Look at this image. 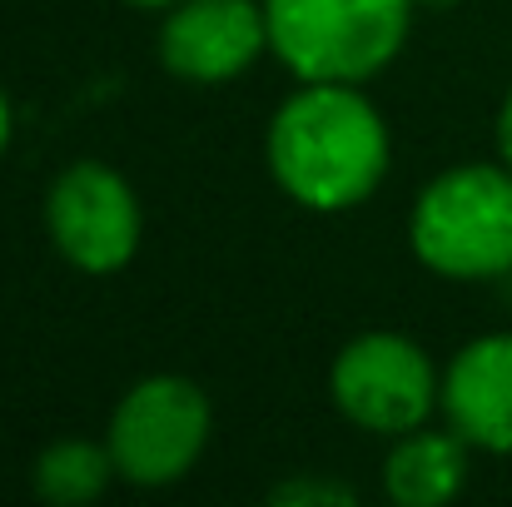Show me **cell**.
Here are the masks:
<instances>
[{
  "label": "cell",
  "mask_w": 512,
  "mask_h": 507,
  "mask_svg": "<svg viewBox=\"0 0 512 507\" xmlns=\"http://www.w3.org/2000/svg\"><path fill=\"white\" fill-rule=\"evenodd\" d=\"M269 169L279 189L319 214L363 204L388 174V125L343 80H304L269 125Z\"/></svg>",
  "instance_id": "obj_1"
},
{
  "label": "cell",
  "mask_w": 512,
  "mask_h": 507,
  "mask_svg": "<svg viewBox=\"0 0 512 507\" xmlns=\"http://www.w3.org/2000/svg\"><path fill=\"white\" fill-rule=\"evenodd\" d=\"M418 0H264L269 50L299 80H373L408 40Z\"/></svg>",
  "instance_id": "obj_2"
},
{
  "label": "cell",
  "mask_w": 512,
  "mask_h": 507,
  "mask_svg": "<svg viewBox=\"0 0 512 507\" xmlns=\"http://www.w3.org/2000/svg\"><path fill=\"white\" fill-rule=\"evenodd\" d=\"M413 254L443 279H498L512 269V169L458 165L438 174L408 224Z\"/></svg>",
  "instance_id": "obj_3"
},
{
  "label": "cell",
  "mask_w": 512,
  "mask_h": 507,
  "mask_svg": "<svg viewBox=\"0 0 512 507\" xmlns=\"http://www.w3.org/2000/svg\"><path fill=\"white\" fill-rule=\"evenodd\" d=\"M209 423L214 413L199 383L179 373H155L120 398L110 418V458L120 478L140 488H165L199 463L209 443Z\"/></svg>",
  "instance_id": "obj_4"
},
{
  "label": "cell",
  "mask_w": 512,
  "mask_h": 507,
  "mask_svg": "<svg viewBox=\"0 0 512 507\" xmlns=\"http://www.w3.org/2000/svg\"><path fill=\"white\" fill-rule=\"evenodd\" d=\"M329 383L348 423L368 433H388V438L423 428V418L443 398V383L428 353L403 334H358L334 358Z\"/></svg>",
  "instance_id": "obj_5"
},
{
  "label": "cell",
  "mask_w": 512,
  "mask_h": 507,
  "mask_svg": "<svg viewBox=\"0 0 512 507\" xmlns=\"http://www.w3.org/2000/svg\"><path fill=\"white\" fill-rule=\"evenodd\" d=\"M55 249L85 274H115L140 249V199L125 174L80 160L70 165L45 204Z\"/></svg>",
  "instance_id": "obj_6"
},
{
  "label": "cell",
  "mask_w": 512,
  "mask_h": 507,
  "mask_svg": "<svg viewBox=\"0 0 512 507\" xmlns=\"http://www.w3.org/2000/svg\"><path fill=\"white\" fill-rule=\"evenodd\" d=\"M264 45L269 20L254 0H179L160 30L165 70L194 85H224L244 75Z\"/></svg>",
  "instance_id": "obj_7"
},
{
  "label": "cell",
  "mask_w": 512,
  "mask_h": 507,
  "mask_svg": "<svg viewBox=\"0 0 512 507\" xmlns=\"http://www.w3.org/2000/svg\"><path fill=\"white\" fill-rule=\"evenodd\" d=\"M448 423L488 453H512V334L473 338L443 378Z\"/></svg>",
  "instance_id": "obj_8"
},
{
  "label": "cell",
  "mask_w": 512,
  "mask_h": 507,
  "mask_svg": "<svg viewBox=\"0 0 512 507\" xmlns=\"http://www.w3.org/2000/svg\"><path fill=\"white\" fill-rule=\"evenodd\" d=\"M468 438L453 433H403L398 448L388 453L383 488L398 507H438L463 493L468 483Z\"/></svg>",
  "instance_id": "obj_9"
},
{
  "label": "cell",
  "mask_w": 512,
  "mask_h": 507,
  "mask_svg": "<svg viewBox=\"0 0 512 507\" xmlns=\"http://www.w3.org/2000/svg\"><path fill=\"white\" fill-rule=\"evenodd\" d=\"M115 458H110V443H85V438H70V443H55L35 458V498L60 507L90 503L110 488L115 478Z\"/></svg>",
  "instance_id": "obj_10"
},
{
  "label": "cell",
  "mask_w": 512,
  "mask_h": 507,
  "mask_svg": "<svg viewBox=\"0 0 512 507\" xmlns=\"http://www.w3.org/2000/svg\"><path fill=\"white\" fill-rule=\"evenodd\" d=\"M274 507H353L358 493L343 488V483H329V478H289L269 493Z\"/></svg>",
  "instance_id": "obj_11"
},
{
  "label": "cell",
  "mask_w": 512,
  "mask_h": 507,
  "mask_svg": "<svg viewBox=\"0 0 512 507\" xmlns=\"http://www.w3.org/2000/svg\"><path fill=\"white\" fill-rule=\"evenodd\" d=\"M498 150H503V165L512 169V95L503 100V110H498Z\"/></svg>",
  "instance_id": "obj_12"
},
{
  "label": "cell",
  "mask_w": 512,
  "mask_h": 507,
  "mask_svg": "<svg viewBox=\"0 0 512 507\" xmlns=\"http://www.w3.org/2000/svg\"><path fill=\"white\" fill-rule=\"evenodd\" d=\"M5 140H10V105H5V95H0V150H5Z\"/></svg>",
  "instance_id": "obj_13"
},
{
  "label": "cell",
  "mask_w": 512,
  "mask_h": 507,
  "mask_svg": "<svg viewBox=\"0 0 512 507\" xmlns=\"http://www.w3.org/2000/svg\"><path fill=\"white\" fill-rule=\"evenodd\" d=\"M130 5H145V10H170V5H179V0H130Z\"/></svg>",
  "instance_id": "obj_14"
},
{
  "label": "cell",
  "mask_w": 512,
  "mask_h": 507,
  "mask_svg": "<svg viewBox=\"0 0 512 507\" xmlns=\"http://www.w3.org/2000/svg\"><path fill=\"white\" fill-rule=\"evenodd\" d=\"M418 5H453V0H418Z\"/></svg>",
  "instance_id": "obj_15"
}]
</instances>
